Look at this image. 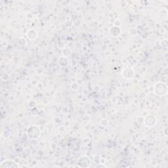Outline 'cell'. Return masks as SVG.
<instances>
[{
	"label": "cell",
	"mask_w": 168,
	"mask_h": 168,
	"mask_svg": "<svg viewBox=\"0 0 168 168\" xmlns=\"http://www.w3.org/2000/svg\"><path fill=\"white\" fill-rule=\"evenodd\" d=\"M1 167H18L16 163L13 160H5L1 163Z\"/></svg>",
	"instance_id": "1"
}]
</instances>
